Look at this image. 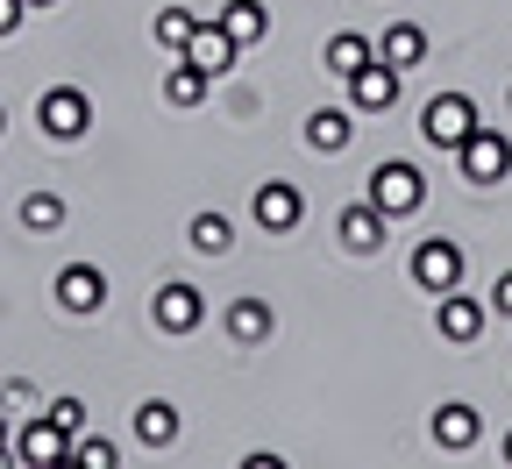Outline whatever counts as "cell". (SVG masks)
I'll return each mask as SVG.
<instances>
[{"mask_svg": "<svg viewBox=\"0 0 512 469\" xmlns=\"http://www.w3.org/2000/svg\"><path fill=\"white\" fill-rule=\"evenodd\" d=\"M477 100L470 93H434L427 107H420V143H434V150H463L470 136H477Z\"/></svg>", "mask_w": 512, "mask_h": 469, "instance_id": "cell-1", "label": "cell"}, {"mask_svg": "<svg viewBox=\"0 0 512 469\" xmlns=\"http://www.w3.org/2000/svg\"><path fill=\"white\" fill-rule=\"evenodd\" d=\"M370 207H384V214H420V199H427V178H420V164H406V157H384L377 171H370Z\"/></svg>", "mask_w": 512, "mask_h": 469, "instance_id": "cell-2", "label": "cell"}, {"mask_svg": "<svg viewBox=\"0 0 512 469\" xmlns=\"http://www.w3.org/2000/svg\"><path fill=\"white\" fill-rule=\"evenodd\" d=\"M36 121H43V136L79 143L86 128H93V100H86L79 86H50V93H43V107H36Z\"/></svg>", "mask_w": 512, "mask_h": 469, "instance_id": "cell-3", "label": "cell"}, {"mask_svg": "<svg viewBox=\"0 0 512 469\" xmlns=\"http://www.w3.org/2000/svg\"><path fill=\"white\" fill-rule=\"evenodd\" d=\"M413 285H420L427 299L456 292V285H463V249H456V242H441V235H427V242L413 249Z\"/></svg>", "mask_w": 512, "mask_h": 469, "instance_id": "cell-4", "label": "cell"}, {"mask_svg": "<svg viewBox=\"0 0 512 469\" xmlns=\"http://www.w3.org/2000/svg\"><path fill=\"white\" fill-rule=\"evenodd\" d=\"M456 164H463L470 185H498V178L512 171V136H498V128H477V136L456 150Z\"/></svg>", "mask_w": 512, "mask_h": 469, "instance_id": "cell-5", "label": "cell"}, {"mask_svg": "<svg viewBox=\"0 0 512 469\" xmlns=\"http://www.w3.org/2000/svg\"><path fill=\"white\" fill-rule=\"evenodd\" d=\"M249 214H256V228H264V235H292V228H299V214H306V199H299V185L271 178V185H256Z\"/></svg>", "mask_w": 512, "mask_h": 469, "instance_id": "cell-6", "label": "cell"}, {"mask_svg": "<svg viewBox=\"0 0 512 469\" xmlns=\"http://www.w3.org/2000/svg\"><path fill=\"white\" fill-rule=\"evenodd\" d=\"M399 86H406V72H399V64H384V57H370L363 72H349V100H356L363 114L399 107Z\"/></svg>", "mask_w": 512, "mask_h": 469, "instance_id": "cell-7", "label": "cell"}, {"mask_svg": "<svg viewBox=\"0 0 512 469\" xmlns=\"http://www.w3.org/2000/svg\"><path fill=\"white\" fill-rule=\"evenodd\" d=\"M15 455H22V469H57V462H72V434L43 413V420H29L15 434Z\"/></svg>", "mask_w": 512, "mask_h": 469, "instance_id": "cell-8", "label": "cell"}, {"mask_svg": "<svg viewBox=\"0 0 512 469\" xmlns=\"http://www.w3.org/2000/svg\"><path fill=\"white\" fill-rule=\"evenodd\" d=\"M57 306L64 313H100L107 306V271L100 263H64L57 271Z\"/></svg>", "mask_w": 512, "mask_h": 469, "instance_id": "cell-9", "label": "cell"}, {"mask_svg": "<svg viewBox=\"0 0 512 469\" xmlns=\"http://www.w3.org/2000/svg\"><path fill=\"white\" fill-rule=\"evenodd\" d=\"M484 313H491V306H484V299H470L463 285L434 299V327L448 334V342H477V334H484Z\"/></svg>", "mask_w": 512, "mask_h": 469, "instance_id": "cell-10", "label": "cell"}, {"mask_svg": "<svg viewBox=\"0 0 512 469\" xmlns=\"http://www.w3.org/2000/svg\"><path fill=\"white\" fill-rule=\"evenodd\" d=\"M384 228H392V214L370 207V199H356V207L335 221V235H342V249H349V256H377V249H384Z\"/></svg>", "mask_w": 512, "mask_h": 469, "instance_id": "cell-11", "label": "cell"}, {"mask_svg": "<svg viewBox=\"0 0 512 469\" xmlns=\"http://www.w3.org/2000/svg\"><path fill=\"white\" fill-rule=\"evenodd\" d=\"M150 313H157V327H164V334H192V327L207 320V299L192 292V285H178V278H171V285L157 292V306H150Z\"/></svg>", "mask_w": 512, "mask_h": 469, "instance_id": "cell-12", "label": "cell"}, {"mask_svg": "<svg viewBox=\"0 0 512 469\" xmlns=\"http://www.w3.org/2000/svg\"><path fill=\"white\" fill-rule=\"evenodd\" d=\"M235 50H242V43H235V36H228V29H221V22L207 15L200 29H192V43H185L178 57H192V64H200V72H214V79H221L228 64H235Z\"/></svg>", "mask_w": 512, "mask_h": 469, "instance_id": "cell-13", "label": "cell"}, {"mask_svg": "<svg viewBox=\"0 0 512 469\" xmlns=\"http://www.w3.org/2000/svg\"><path fill=\"white\" fill-rule=\"evenodd\" d=\"M477 434H484V420H477V406H463V398H448V406L434 413V441H441L448 455L477 448Z\"/></svg>", "mask_w": 512, "mask_h": 469, "instance_id": "cell-14", "label": "cell"}, {"mask_svg": "<svg viewBox=\"0 0 512 469\" xmlns=\"http://www.w3.org/2000/svg\"><path fill=\"white\" fill-rule=\"evenodd\" d=\"M271 327H278V313H271L264 299H235V306H228V334H235L242 349H256V342H271Z\"/></svg>", "mask_w": 512, "mask_h": 469, "instance_id": "cell-15", "label": "cell"}, {"mask_svg": "<svg viewBox=\"0 0 512 469\" xmlns=\"http://www.w3.org/2000/svg\"><path fill=\"white\" fill-rule=\"evenodd\" d=\"M136 441L143 448H171L178 441V406H171V398H143V406H136Z\"/></svg>", "mask_w": 512, "mask_h": 469, "instance_id": "cell-16", "label": "cell"}, {"mask_svg": "<svg viewBox=\"0 0 512 469\" xmlns=\"http://www.w3.org/2000/svg\"><path fill=\"white\" fill-rule=\"evenodd\" d=\"M377 57L399 64V72H413V64L427 57V29H420V22H392V29H384V43H377Z\"/></svg>", "mask_w": 512, "mask_h": 469, "instance_id": "cell-17", "label": "cell"}, {"mask_svg": "<svg viewBox=\"0 0 512 469\" xmlns=\"http://www.w3.org/2000/svg\"><path fill=\"white\" fill-rule=\"evenodd\" d=\"M306 150H320V157L349 150V114H342V107H313V114H306Z\"/></svg>", "mask_w": 512, "mask_h": 469, "instance_id": "cell-18", "label": "cell"}, {"mask_svg": "<svg viewBox=\"0 0 512 469\" xmlns=\"http://www.w3.org/2000/svg\"><path fill=\"white\" fill-rule=\"evenodd\" d=\"M214 22H221L235 43H264V36H271V15H264V0H228V8H221Z\"/></svg>", "mask_w": 512, "mask_h": 469, "instance_id": "cell-19", "label": "cell"}, {"mask_svg": "<svg viewBox=\"0 0 512 469\" xmlns=\"http://www.w3.org/2000/svg\"><path fill=\"white\" fill-rule=\"evenodd\" d=\"M370 57H377V43H370V36H356V29H342V36L328 43V72H335V79H349V72H363Z\"/></svg>", "mask_w": 512, "mask_h": 469, "instance_id": "cell-20", "label": "cell"}, {"mask_svg": "<svg viewBox=\"0 0 512 469\" xmlns=\"http://www.w3.org/2000/svg\"><path fill=\"white\" fill-rule=\"evenodd\" d=\"M207 86H214V72H200V64L185 57L178 72L164 79V100H171V107H200V100H207Z\"/></svg>", "mask_w": 512, "mask_h": 469, "instance_id": "cell-21", "label": "cell"}, {"mask_svg": "<svg viewBox=\"0 0 512 469\" xmlns=\"http://www.w3.org/2000/svg\"><path fill=\"white\" fill-rule=\"evenodd\" d=\"M192 249H200V256H228V249H235L228 214H192Z\"/></svg>", "mask_w": 512, "mask_h": 469, "instance_id": "cell-22", "label": "cell"}, {"mask_svg": "<svg viewBox=\"0 0 512 469\" xmlns=\"http://www.w3.org/2000/svg\"><path fill=\"white\" fill-rule=\"evenodd\" d=\"M22 228H29V235L64 228V199H57V192H29V199H22Z\"/></svg>", "mask_w": 512, "mask_h": 469, "instance_id": "cell-23", "label": "cell"}, {"mask_svg": "<svg viewBox=\"0 0 512 469\" xmlns=\"http://www.w3.org/2000/svg\"><path fill=\"white\" fill-rule=\"evenodd\" d=\"M192 29H200V15H192V8H164V15L150 22V36H157L164 50H185V43H192Z\"/></svg>", "mask_w": 512, "mask_h": 469, "instance_id": "cell-24", "label": "cell"}, {"mask_svg": "<svg viewBox=\"0 0 512 469\" xmlns=\"http://www.w3.org/2000/svg\"><path fill=\"white\" fill-rule=\"evenodd\" d=\"M72 462H79V469H114V441L86 434V441H72Z\"/></svg>", "mask_w": 512, "mask_h": 469, "instance_id": "cell-25", "label": "cell"}, {"mask_svg": "<svg viewBox=\"0 0 512 469\" xmlns=\"http://www.w3.org/2000/svg\"><path fill=\"white\" fill-rule=\"evenodd\" d=\"M50 420H57L64 434H79V427H86V406H79V398H50Z\"/></svg>", "mask_w": 512, "mask_h": 469, "instance_id": "cell-26", "label": "cell"}, {"mask_svg": "<svg viewBox=\"0 0 512 469\" xmlns=\"http://www.w3.org/2000/svg\"><path fill=\"white\" fill-rule=\"evenodd\" d=\"M22 15H29V0H0V36H15Z\"/></svg>", "mask_w": 512, "mask_h": 469, "instance_id": "cell-27", "label": "cell"}, {"mask_svg": "<svg viewBox=\"0 0 512 469\" xmlns=\"http://www.w3.org/2000/svg\"><path fill=\"white\" fill-rule=\"evenodd\" d=\"M491 306H498V313H505V320H512V271H505V278H498V285H491Z\"/></svg>", "mask_w": 512, "mask_h": 469, "instance_id": "cell-28", "label": "cell"}, {"mask_svg": "<svg viewBox=\"0 0 512 469\" xmlns=\"http://www.w3.org/2000/svg\"><path fill=\"white\" fill-rule=\"evenodd\" d=\"M0 455H8V420H0Z\"/></svg>", "mask_w": 512, "mask_h": 469, "instance_id": "cell-29", "label": "cell"}, {"mask_svg": "<svg viewBox=\"0 0 512 469\" xmlns=\"http://www.w3.org/2000/svg\"><path fill=\"white\" fill-rule=\"evenodd\" d=\"M505 462H512V434H505Z\"/></svg>", "mask_w": 512, "mask_h": 469, "instance_id": "cell-30", "label": "cell"}, {"mask_svg": "<svg viewBox=\"0 0 512 469\" xmlns=\"http://www.w3.org/2000/svg\"><path fill=\"white\" fill-rule=\"evenodd\" d=\"M0 136H8V114H0Z\"/></svg>", "mask_w": 512, "mask_h": 469, "instance_id": "cell-31", "label": "cell"}, {"mask_svg": "<svg viewBox=\"0 0 512 469\" xmlns=\"http://www.w3.org/2000/svg\"><path fill=\"white\" fill-rule=\"evenodd\" d=\"M29 8H50V0H29Z\"/></svg>", "mask_w": 512, "mask_h": 469, "instance_id": "cell-32", "label": "cell"}]
</instances>
